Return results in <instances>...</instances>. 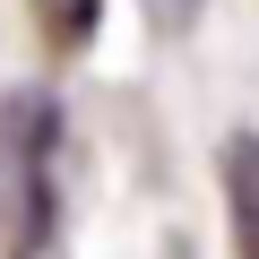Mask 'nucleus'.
<instances>
[{
    "label": "nucleus",
    "mask_w": 259,
    "mask_h": 259,
    "mask_svg": "<svg viewBox=\"0 0 259 259\" xmlns=\"http://www.w3.org/2000/svg\"><path fill=\"white\" fill-rule=\"evenodd\" d=\"M44 147H52L44 95H9L0 104V199L18 207L26 233H44Z\"/></svg>",
    "instance_id": "nucleus-1"
},
{
    "label": "nucleus",
    "mask_w": 259,
    "mask_h": 259,
    "mask_svg": "<svg viewBox=\"0 0 259 259\" xmlns=\"http://www.w3.org/2000/svg\"><path fill=\"white\" fill-rule=\"evenodd\" d=\"M225 207H233V250L259 259V139L250 130L225 147Z\"/></svg>",
    "instance_id": "nucleus-2"
},
{
    "label": "nucleus",
    "mask_w": 259,
    "mask_h": 259,
    "mask_svg": "<svg viewBox=\"0 0 259 259\" xmlns=\"http://www.w3.org/2000/svg\"><path fill=\"white\" fill-rule=\"evenodd\" d=\"M95 18H104V0H35V26H44L52 52H78L95 35Z\"/></svg>",
    "instance_id": "nucleus-3"
}]
</instances>
